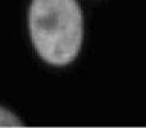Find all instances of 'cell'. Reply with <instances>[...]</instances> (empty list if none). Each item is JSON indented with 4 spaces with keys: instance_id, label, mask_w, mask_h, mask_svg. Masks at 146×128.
<instances>
[{
    "instance_id": "6da1fadb",
    "label": "cell",
    "mask_w": 146,
    "mask_h": 128,
    "mask_svg": "<svg viewBox=\"0 0 146 128\" xmlns=\"http://www.w3.org/2000/svg\"><path fill=\"white\" fill-rule=\"evenodd\" d=\"M28 27L33 48L49 64L72 63L82 45V12L77 0H32Z\"/></svg>"
},
{
    "instance_id": "7a4b0ae2",
    "label": "cell",
    "mask_w": 146,
    "mask_h": 128,
    "mask_svg": "<svg viewBox=\"0 0 146 128\" xmlns=\"http://www.w3.org/2000/svg\"><path fill=\"white\" fill-rule=\"evenodd\" d=\"M23 123L10 110L0 106V127H22Z\"/></svg>"
}]
</instances>
